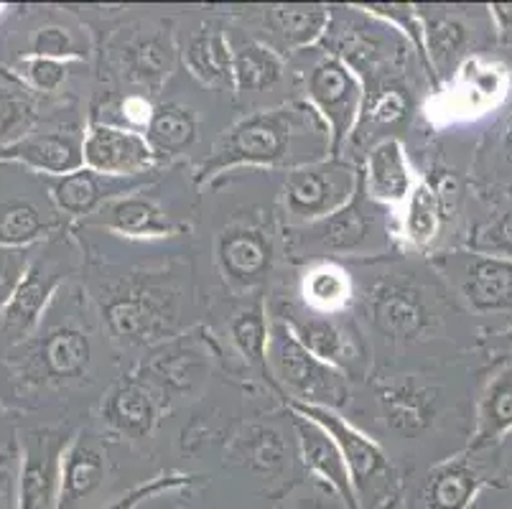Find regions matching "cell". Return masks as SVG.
<instances>
[{"instance_id": "816d5d0a", "label": "cell", "mask_w": 512, "mask_h": 509, "mask_svg": "<svg viewBox=\"0 0 512 509\" xmlns=\"http://www.w3.org/2000/svg\"><path fill=\"white\" fill-rule=\"evenodd\" d=\"M0 11H3V6H0Z\"/></svg>"}, {"instance_id": "3957f363", "label": "cell", "mask_w": 512, "mask_h": 509, "mask_svg": "<svg viewBox=\"0 0 512 509\" xmlns=\"http://www.w3.org/2000/svg\"><path fill=\"white\" fill-rule=\"evenodd\" d=\"M383 212L367 196L360 181L355 199L339 212L319 222L293 227V252L304 258H344V255H365L383 240Z\"/></svg>"}, {"instance_id": "277c9868", "label": "cell", "mask_w": 512, "mask_h": 509, "mask_svg": "<svg viewBox=\"0 0 512 509\" xmlns=\"http://www.w3.org/2000/svg\"><path fill=\"white\" fill-rule=\"evenodd\" d=\"M304 87L306 102L319 112L332 133V158H339L342 146L360 125L365 82L339 56L324 51L304 72Z\"/></svg>"}, {"instance_id": "ac0fdd59", "label": "cell", "mask_w": 512, "mask_h": 509, "mask_svg": "<svg viewBox=\"0 0 512 509\" xmlns=\"http://www.w3.org/2000/svg\"><path fill=\"white\" fill-rule=\"evenodd\" d=\"M87 219L97 227H105L115 235L130 237V240H158V237H174L176 232H181L179 224L166 217L164 209L138 191L107 202Z\"/></svg>"}, {"instance_id": "ba28073f", "label": "cell", "mask_w": 512, "mask_h": 509, "mask_svg": "<svg viewBox=\"0 0 512 509\" xmlns=\"http://www.w3.org/2000/svg\"><path fill=\"white\" fill-rule=\"evenodd\" d=\"M367 319L377 334L393 342H411L434 324V308L426 293L408 280H383L367 293Z\"/></svg>"}, {"instance_id": "5b68a950", "label": "cell", "mask_w": 512, "mask_h": 509, "mask_svg": "<svg viewBox=\"0 0 512 509\" xmlns=\"http://www.w3.org/2000/svg\"><path fill=\"white\" fill-rule=\"evenodd\" d=\"M362 174L342 158H324L319 163L286 171L283 181V209L286 217L301 224L319 222L329 214L339 212L355 199Z\"/></svg>"}, {"instance_id": "2e32d148", "label": "cell", "mask_w": 512, "mask_h": 509, "mask_svg": "<svg viewBox=\"0 0 512 509\" xmlns=\"http://www.w3.org/2000/svg\"><path fill=\"white\" fill-rule=\"evenodd\" d=\"M62 278V265L54 263L51 258H44V255H36L29 273L23 275L11 301L0 308V324H3V329L11 336L31 334L39 326L41 316H44L51 296L57 293Z\"/></svg>"}, {"instance_id": "4fadbf2b", "label": "cell", "mask_w": 512, "mask_h": 509, "mask_svg": "<svg viewBox=\"0 0 512 509\" xmlns=\"http://www.w3.org/2000/svg\"><path fill=\"white\" fill-rule=\"evenodd\" d=\"M156 179V171L141 176H105L92 168H79L74 174L59 176L51 184V202L69 217H92L118 196L136 194Z\"/></svg>"}, {"instance_id": "44dd1931", "label": "cell", "mask_w": 512, "mask_h": 509, "mask_svg": "<svg viewBox=\"0 0 512 509\" xmlns=\"http://www.w3.org/2000/svg\"><path fill=\"white\" fill-rule=\"evenodd\" d=\"M367 196L377 204H403L408 202L413 186V171L408 163L406 148L398 138L377 140L367 151L365 174H362Z\"/></svg>"}, {"instance_id": "8992f818", "label": "cell", "mask_w": 512, "mask_h": 509, "mask_svg": "<svg viewBox=\"0 0 512 509\" xmlns=\"http://www.w3.org/2000/svg\"><path fill=\"white\" fill-rule=\"evenodd\" d=\"M276 316L316 359L342 372L347 380L349 377L360 380L367 375L370 357H367V347L355 326L339 321L332 314H324V311L299 308L293 303H286Z\"/></svg>"}, {"instance_id": "f907efd6", "label": "cell", "mask_w": 512, "mask_h": 509, "mask_svg": "<svg viewBox=\"0 0 512 509\" xmlns=\"http://www.w3.org/2000/svg\"><path fill=\"white\" fill-rule=\"evenodd\" d=\"M383 509H398V507H390V504H385V507Z\"/></svg>"}, {"instance_id": "d4e9b609", "label": "cell", "mask_w": 512, "mask_h": 509, "mask_svg": "<svg viewBox=\"0 0 512 509\" xmlns=\"http://www.w3.org/2000/svg\"><path fill=\"white\" fill-rule=\"evenodd\" d=\"M92 362L90 336L77 326H57L41 336L36 364L51 380H77Z\"/></svg>"}, {"instance_id": "8fae6325", "label": "cell", "mask_w": 512, "mask_h": 509, "mask_svg": "<svg viewBox=\"0 0 512 509\" xmlns=\"http://www.w3.org/2000/svg\"><path fill=\"white\" fill-rule=\"evenodd\" d=\"M156 153L146 135L113 123H90L85 130V168L105 176H141L156 171Z\"/></svg>"}, {"instance_id": "7c38bea8", "label": "cell", "mask_w": 512, "mask_h": 509, "mask_svg": "<svg viewBox=\"0 0 512 509\" xmlns=\"http://www.w3.org/2000/svg\"><path fill=\"white\" fill-rule=\"evenodd\" d=\"M276 247L271 235L255 224H230L217 237V265L235 288H255L271 273Z\"/></svg>"}, {"instance_id": "83f0119b", "label": "cell", "mask_w": 512, "mask_h": 509, "mask_svg": "<svg viewBox=\"0 0 512 509\" xmlns=\"http://www.w3.org/2000/svg\"><path fill=\"white\" fill-rule=\"evenodd\" d=\"M184 64L204 87H235L230 36L220 28L197 31L184 49Z\"/></svg>"}, {"instance_id": "30bf717a", "label": "cell", "mask_w": 512, "mask_h": 509, "mask_svg": "<svg viewBox=\"0 0 512 509\" xmlns=\"http://www.w3.org/2000/svg\"><path fill=\"white\" fill-rule=\"evenodd\" d=\"M288 408L291 413H299L304 418L314 420L316 426H321L329 436L334 438V443L342 451L344 461L349 466V474H352V482H355L357 499L367 497V489L370 484H385L390 476V464L385 459L383 448L377 446L372 438H367L365 433L357 431L352 423L339 415V410L332 408H319V405H304V403H291L288 400Z\"/></svg>"}, {"instance_id": "484cf974", "label": "cell", "mask_w": 512, "mask_h": 509, "mask_svg": "<svg viewBox=\"0 0 512 509\" xmlns=\"http://www.w3.org/2000/svg\"><path fill=\"white\" fill-rule=\"evenodd\" d=\"M484 487L482 474L469 459H449L436 466L423 487L426 509H467Z\"/></svg>"}, {"instance_id": "7402d4cb", "label": "cell", "mask_w": 512, "mask_h": 509, "mask_svg": "<svg viewBox=\"0 0 512 509\" xmlns=\"http://www.w3.org/2000/svg\"><path fill=\"white\" fill-rule=\"evenodd\" d=\"M176 64V44L166 28H151L130 36L118 51V69L128 82L158 87Z\"/></svg>"}, {"instance_id": "b9f144b4", "label": "cell", "mask_w": 512, "mask_h": 509, "mask_svg": "<svg viewBox=\"0 0 512 509\" xmlns=\"http://www.w3.org/2000/svg\"><path fill=\"white\" fill-rule=\"evenodd\" d=\"M34 258L36 255L31 247H0V308L11 301L23 275L29 273Z\"/></svg>"}, {"instance_id": "1f68e13d", "label": "cell", "mask_w": 512, "mask_h": 509, "mask_svg": "<svg viewBox=\"0 0 512 509\" xmlns=\"http://www.w3.org/2000/svg\"><path fill=\"white\" fill-rule=\"evenodd\" d=\"M423 21V39H426L428 69L431 77L436 72L446 74L449 64H454L467 46V26L449 13H436L426 6H418Z\"/></svg>"}, {"instance_id": "52a82bcc", "label": "cell", "mask_w": 512, "mask_h": 509, "mask_svg": "<svg viewBox=\"0 0 512 509\" xmlns=\"http://www.w3.org/2000/svg\"><path fill=\"white\" fill-rule=\"evenodd\" d=\"M107 331L123 344H153L166 339L176 324V308L169 293L156 288H128L102 306Z\"/></svg>"}, {"instance_id": "e575fe53", "label": "cell", "mask_w": 512, "mask_h": 509, "mask_svg": "<svg viewBox=\"0 0 512 509\" xmlns=\"http://www.w3.org/2000/svg\"><path fill=\"white\" fill-rule=\"evenodd\" d=\"M441 219H444L441 189L428 179L416 181L406 207V237L416 247H428L439 235Z\"/></svg>"}, {"instance_id": "ffe728a7", "label": "cell", "mask_w": 512, "mask_h": 509, "mask_svg": "<svg viewBox=\"0 0 512 509\" xmlns=\"http://www.w3.org/2000/svg\"><path fill=\"white\" fill-rule=\"evenodd\" d=\"M161 398L141 375L123 377L102 403V420L113 431L130 438H146L156 428Z\"/></svg>"}, {"instance_id": "8d00e7d4", "label": "cell", "mask_w": 512, "mask_h": 509, "mask_svg": "<svg viewBox=\"0 0 512 509\" xmlns=\"http://www.w3.org/2000/svg\"><path fill=\"white\" fill-rule=\"evenodd\" d=\"M304 293L309 308L332 314L352 298V280L342 268L332 263H319L304 280Z\"/></svg>"}, {"instance_id": "e0dca14e", "label": "cell", "mask_w": 512, "mask_h": 509, "mask_svg": "<svg viewBox=\"0 0 512 509\" xmlns=\"http://www.w3.org/2000/svg\"><path fill=\"white\" fill-rule=\"evenodd\" d=\"M293 428H296V436H299V448L304 464L319 476L321 482H327L332 487V492H337V497L342 499L347 509H360V499H357L355 482H352V474H349V466L344 461L342 451L334 443V438L329 436L321 426H316L314 420L304 418V415L293 413Z\"/></svg>"}, {"instance_id": "cb8c5ba5", "label": "cell", "mask_w": 512, "mask_h": 509, "mask_svg": "<svg viewBox=\"0 0 512 509\" xmlns=\"http://www.w3.org/2000/svg\"><path fill=\"white\" fill-rule=\"evenodd\" d=\"M232 46V90L237 95H255L276 87L286 74V59L255 36L230 39Z\"/></svg>"}, {"instance_id": "7dc6e473", "label": "cell", "mask_w": 512, "mask_h": 509, "mask_svg": "<svg viewBox=\"0 0 512 509\" xmlns=\"http://www.w3.org/2000/svg\"><path fill=\"white\" fill-rule=\"evenodd\" d=\"M291 509H327L321 502H316V499H304V502L293 504Z\"/></svg>"}, {"instance_id": "9c48e42d", "label": "cell", "mask_w": 512, "mask_h": 509, "mask_svg": "<svg viewBox=\"0 0 512 509\" xmlns=\"http://www.w3.org/2000/svg\"><path fill=\"white\" fill-rule=\"evenodd\" d=\"M69 438L57 431H31L23 438L18 509H54L62 494V464Z\"/></svg>"}, {"instance_id": "c3c4849f", "label": "cell", "mask_w": 512, "mask_h": 509, "mask_svg": "<svg viewBox=\"0 0 512 509\" xmlns=\"http://www.w3.org/2000/svg\"><path fill=\"white\" fill-rule=\"evenodd\" d=\"M507 151H510L512 156V123H510V130H507Z\"/></svg>"}, {"instance_id": "7a4b0ae2", "label": "cell", "mask_w": 512, "mask_h": 509, "mask_svg": "<svg viewBox=\"0 0 512 509\" xmlns=\"http://www.w3.org/2000/svg\"><path fill=\"white\" fill-rule=\"evenodd\" d=\"M268 370L291 395V403L339 410L349 398V380L339 370L316 359L278 316L271 319Z\"/></svg>"}, {"instance_id": "6da1fadb", "label": "cell", "mask_w": 512, "mask_h": 509, "mask_svg": "<svg viewBox=\"0 0 512 509\" xmlns=\"http://www.w3.org/2000/svg\"><path fill=\"white\" fill-rule=\"evenodd\" d=\"M332 158V133L306 100H291L237 120L220 135L212 153L197 168V184L240 166L301 168Z\"/></svg>"}, {"instance_id": "7bdbcfd3", "label": "cell", "mask_w": 512, "mask_h": 509, "mask_svg": "<svg viewBox=\"0 0 512 509\" xmlns=\"http://www.w3.org/2000/svg\"><path fill=\"white\" fill-rule=\"evenodd\" d=\"M192 482H194V476L189 474H161L156 476V479H151V482L138 484L136 489H130L128 494L115 499L113 504H107L105 509H138L143 502H148V499H156L161 497V494L171 492V489L186 487V484H192Z\"/></svg>"}, {"instance_id": "d6a6232c", "label": "cell", "mask_w": 512, "mask_h": 509, "mask_svg": "<svg viewBox=\"0 0 512 509\" xmlns=\"http://www.w3.org/2000/svg\"><path fill=\"white\" fill-rule=\"evenodd\" d=\"M512 431V370H505L490 382L479 405V423L472 448L492 446Z\"/></svg>"}, {"instance_id": "f5cc1de1", "label": "cell", "mask_w": 512, "mask_h": 509, "mask_svg": "<svg viewBox=\"0 0 512 509\" xmlns=\"http://www.w3.org/2000/svg\"><path fill=\"white\" fill-rule=\"evenodd\" d=\"M166 509H169V507H166Z\"/></svg>"}, {"instance_id": "ab89813d", "label": "cell", "mask_w": 512, "mask_h": 509, "mask_svg": "<svg viewBox=\"0 0 512 509\" xmlns=\"http://www.w3.org/2000/svg\"><path fill=\"white\" fill-rule=\"evenodd\" d=\"M411 110L406 90H400L395 84H383L365 92V107H362L360 123L375 125H393L406 118Z\"/></svg>"}, {"instance_id": "4316f807", "label": "cell", "mask_w": 512, "mask_h": 509, "mask_svg": "<svg viewBox=\"0 0 512 509\" xmlns=\"http://www.w3.org/2000/svg\"><path fill=\"white\" fill-rule=\"evenodd\" d=\"M105 479V454L90 433H79L69 443L62 464V494L59 504L77 502L95 492Z\"/></svg>"}, {"instance_id": "4dcf8cb0", "label": "cell", "mask_w": 512, "mask_h": 509, "mask_svg": "<svg viewBox=\"0 0 512 509\" xmlns=\"http://www.w3.org/2000/svg\"><path fill=\"white\" fill-rule=\"evenodd\" d=\"M36 97L34 92L8 69H0V151L16 146L18 140L34 133Z\"/></svg>"}, {"instance_id": "f1b7e54d", "label": "cell", "mask_w": 512, "mask_h": 509, "mask_svg": "<svg viewBox=\"0 0 512 509\" xmlns=\"http://www.w3.org/2000/svg\"><path fill=\"white\" fill-rule=\"evenodd\" d=\"M232 459L260 476L281 474L288 461V443L283 433L265 423H248L235 436L230 448Z\"/></svg>"}, {"instance_id": "f6af8a7d", "label": "cell", "mask_w": 512, "mask_h": 509, "mask_svg": "<svg viewBox=\"0 0 512 509\" xmlns=\"http://www.w3.org/2000/svg\"><path fill=\"white\" fill-rule=\"evenodd\" d=\"M151 115H153V105L146 100V97L133 95L123 102V118H125V123H128L130 130L141 128V125L143 128H148V120H151Z\"/></svg>"}, {"instance_id": "836d02e7", "label": "cell", "mask_w": 512, "mask_h": 509, "mask_svg": "<svg viewBox=\"0 0 512 509\" xmlns=\"http://www.w3.org/2000/svg\"><path fill=\"white\" fill-rule=\"evenodd\" d=\"M230 336L235 342L237 352L250 367H260L268 372V339H271V319L265 316L263 301H253L248 306H242L230 321Z\"/></svg>"}, {"instance_id": "f546056e", "label": "cell", "mask_w": 512, "mask_h": 509, "mask_svg": "<svg viewBox=\"0 0 512 509\" xmlns=\"http://www.w3.org/2000/svg\"><path fill=\"white\" fill-rule=\"evenodd\" d=\"M143 135L158 161H164V158H174L194 146V140L199 138V120L189 107L179 105V102H164V105L153 107V115Z\"/></svg>"}, {"instance_id": "9a60e30c", "label": "cell", "mask_w": 512, "mask_h": 509, "mask_svg": "<svg viewBox=\"0 0 512 509\" xmlns=\"http://www.w3.org/2000/svg\"><path fill=\"white\" fill-rule=\"evenodd\" d=\"M0 161L23 163L34 171L59 179V176L85 168V133L74 128L31 133L18 140L16 146L3 148Z\"/></svg>"}, {"instance_id": "f35d334b", "label": "cell", "mask_w": 512, "mask_h": 509, "mask_svg": "<svg viewBox=\"0 0 512 509\" xmlns=\"http://www.w3.org/2000/svg\"><path fill=\"white\" fill-rule=\"evenodd\" d=\"M74 62H59V59H46V56L23 54L16 59L11 72L21 79L31 92H57L69 77V69Z\"/></svg>"}, {"instance_id": "60d3db41", "label": "cell", "mask_w": 512, "mask_h": 509, "mask_svg": "<svg viewBox=\"0 0 512 509\" xmlns=\"http://www.w3.org/2000/svg\"><path fill=\"white\" fill-rule=\"evenodd\" d=\"M29 54L46 56V59H59V62H82L87 51L82 49L74 31L64 26H44L39 28L31 39Z\"/></svg>"}, {"instance_id": "681fc988", "label": "cell", "mask_w": 512, "mask_h": 509, "mask_svg": "<svg viewBox=\"0 0 512 509\" xmlns=\"http://www.w3.org/2000/svg\"><path fill=\"white\" fill-rule=\"evenodd\" d=\"M505 339H507V344H510V347H512V329L507 331V334H505Z\"/></svg>"}, {"instance_id": "bcb514c9", "label": "cell", "mask_w": 512, "mask_h": 509, "mask_svg": "<svg viewBox=\"0 0 512 509\" xmlns=\"http://www.w3.org/2000/svg\"><path fill=\"white\" fill-rule=\"evenodd\" d=\"M490 13L500 28V34L512 36V3H492Z\"/></svg>"}, {"instance_id": "d590c367", "label": "cell", "mask_w": 512, "mask_h": 509, "mask_svg": "<svg viewBox=\"0 0 512 509\" xmlns=\"http://www.w3.org/2000/svg\"><path fill=\"white\" fill-rule=\"evenodd\" d=\"M51 227V219L26 199L0 202V247H34Z\"/></svg>"}, {"instance_id": "ee69618b", "label": "cell", "mask_w": 512, "mask_h": 509, "mask_svg": "<svg viewBox=\"0 0 512 509\" xmlns=\"http://www.w3.org/2000/svg\"><path fill=\"white\" fill-rule=\"evenodd\" d=\"M472 247L479 255L512 260V209L497 217L492 224H487L484 230H479Z\"/></svg>"}, {"instance_id": "603a6c76", "label": "cell", "mask_w": 512, "mask_h": 509, "mask_svg": "<svg viewBox=\"0 0 512 509\" xmlns=\"http://www.w3.org/2000/svg\"><path fill=\"white\" fill-rule=\"evenodd\" d=\"M462 293L482 314L512 311V260L472 252L464 265Z\"/></svg>"}, {"instance_id": "74e56055", "label": "cell", "mask_w": 512, "mask_h": 509, "mask_svg": "<svg viewBox=\"0 0 512 509\" xmlns=\"http://www.w3.org/2000/svg\"><path fill=\"white\" fill-rule=\"evenodd\" d=\"M357 8L365 11L367 16L383 21L385 26L395 28L403 36V41L421 56L423 67L428 69L426 39H423V21L418 6H411V3H362ZM428 74H431V69H428Z\"/></svg>"}, {"instance_id": "d6986e66", "label": "cell", "mask_w": 512, "mask_h": 509, "mask_svg": "<svg viewBox=\"0 0 512 509\" xmlns=\"http://www.w3.org/2000/svg\"><path fill=\"white\" fill-rule=\"evenodd\" d=\"M375 395L388 428L403 438L426 433L439 410V392L413 380L383 382L375 387Z\"/></svg>"}, {"instance_id": "5bb4252c", "label": "cell", "mask_w": 512, "mask_h": 509, "mask_svg": "<svg viewBox=\"0 0 512 509\" xmlns=\"http://www.w3.org/2000/svg\"><path fill=\"white\" fill-rule=\"evenodd\" d=\"M332 23V8L319 3L268 6L260 13V39L278 54H299L319 44Z\"/></svg>"}]
</instances>
